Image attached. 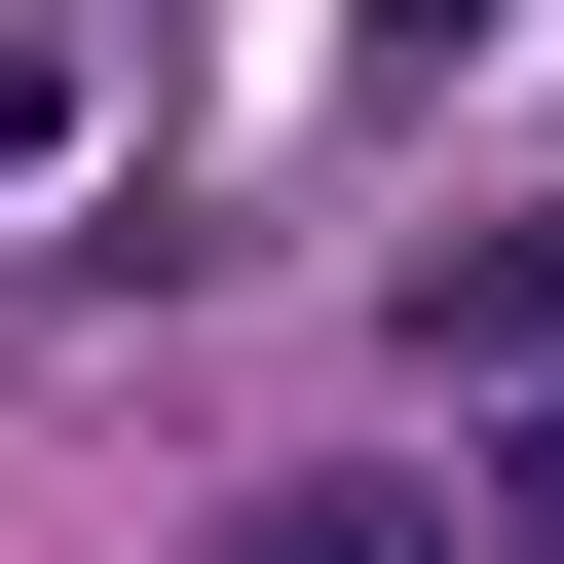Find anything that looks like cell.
Wrapping results in <instances>:
<instances>
[{
	"mask_svg": "<svg viewBox=\"0 0 564 564\" xmlns=\"http://www.w3.org/2000/svg\"><path fill=\"white\" fill-rule=\"evenodd\" d=\"M414 377H489V414H527V377H564V188H527V226H452V263H414Z\"/></svg>",
	"mask_w": 564,
	"mask_h": 564,
	"instance_id": "6da1fadb",
	"label": "cell"
},
{
	"mask_svg": "<svg viewBox=\"0 0 564 564\" xmlns=\"http://www.w3.org/2000/svg\"><path fill=\"white\" fill-rule=\"evenodd\" d=\"M188 564H489V527H452V489H226Z\"/></svg>",
	"mask_w": 564,
	"mask_h": 564,
	"instance_id": "7a4b0ae2",
	"label": "cell"
},
{
	"mask_svg": "<svg viewBox=\"0 0 564 564\" xmlns=\"http://www.w3.org/2000/svg\"><path fill=\"white\" fill-rule=\"evenodd\" d=\"M0 188H76V39H39V0H0Z\"/></svg>",
	"mask_w": 564,
	"mask_h": 564,
	"instance_id": "3957f363",
	"label": "cell"
},
{
	"mask_svg": "<svg viewBox=\"0 0 564 564\" xmlns=\"http://www.w3.org/2000/svg\"><path fill=\"white\" fill-rule=\"evenodd\" d=\"M489 564H564V377H527V414H489Z\"/></svg>",
	"mask_w": 564,
	"mask_h": 564,
	"instance_id": "277c9868",
	"label": "cell"
}]
</instances>
